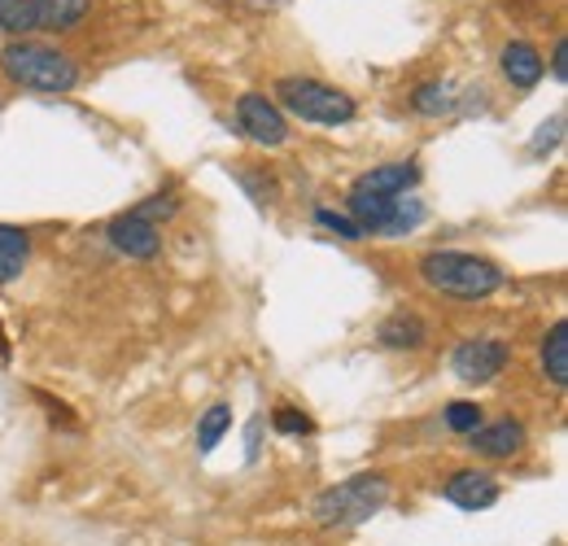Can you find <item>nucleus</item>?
<instances>
[{
    "mask_svg": "<svg viewBox=\"0 0 568 546\" xmlns=\"http://www.w3.org/2000/svg\"><path fill=\"white\" fill-rule=\"evenodd\" d=\"M389 477L381 473H358V477H346L328 489L315 494L311 503V516L320 529H355L363 520H372L385 503H389Z\"/></svg>",
    "mask_w": 568,
    "mask_h": 546,
    "instance_id": "1",
    "label": "nucleus"
},
{
    "mask_svg": "<svg viewBox=\"0 0 568 546\" xmlns=\"http://www.w3.org/2000/svg\"><path fill=\"white\" fill-rule=\"evenodd\" d=\"M0 70L9 83L31 88V92H71L79 83V67L62 49L49 44H31V40H13L0 49Z\"/></svg>",
    "mask_w": 568,
    "mask_h": 546,
    "instance_id": "2",
    "label": "nucleus"
},
{
    "mask_svg": "<svg viewBox=\"0 0 568 546\" xmlns=\"http://www.w3.org/2000/svg\"><path fill=\"white\" fill-rule=\"evenodd\" d=\"M420 275H425L428 289L446 293V297H490L498 284H503V272H498L490 259L481 254H464V250H433L420 259Z\"/></svg>",
    "mask_w": 568,
    "mask_h": 546,
    "instance_id": "3",
    "label": "nucleus"
},
{
    "mask_svg": "<svg viewBox=\"0 0 568 546\" xmlns=\"http://www.w3.org/2000/svg\"><path fill=\"white\" fill-rule=\"evenodd\" d=\"M276 101L302 123H324V128H342L358 114L355 97L324 83V79H306V74H284L276 83Z\"/></svg>",
    "mask_w": 568,
    "mask_h": 546,
    "instance_id": "4",
    "label": "nucleus"
},
{
    "mask_svg": "<svg viewBox=\"0 0 568 546\" xmlns=\"http://www.w3.org/2000/svg\"><path fill=\"white\" fill-rule=\"evenodd\" d=\"M236 128L254 140V144H267V149L284 144V136H288L284 110L276 101H267L263 92H245V97L236 101Z\"/></svg>",
    "mask_w": 568,
    "mask_h": 546,
    "instance_id": "5",
    "label": "nucleus"
},
{
    "mask_svg": "<svg viewBox=\"0 0 568 546\" xmlns=\"http://www.w3.org/2000/svg\"><path fill=\"white\" fill-rule=\"evenodd\" d=\"M507 358H511V350L495 337H477V342H464L455 350V358H450V367H455V376L464 381V385H486V381H495L498 372L507 367Z\"/></svg>",
    "mask_w": 568,
    "mask_h": 546,
    "instance_id": "6",
    "label": "nucleus"
},
{
    "mask_svg": "<svg viewBox=\"0 0 568 546\" xmlns=\"http://www.w3.org/2000/svg\"><path fill=\"white\" fill-rule=\"evenodd\" d=\"M110 245L119 250V254H128V259H158V250H162V228L158 223H149L144 214L136 210H128V214H119V219H110Z\"/></svg>",
    "mask_w": 568,
    "mask_h": 546,
    "instance_id": "7",
    "label": "nucleus"
},
{
    "mask_svg": "<svg viewBox=\"0 0 568 546\" xmlns=\"http://www.w3.org/2000/svg\"><path fill=\"white\" fill-rule=\"evenodd\" d=\"M498 481L490 473H481V468H459V473H450L446 485H442V498L446 503H455L459 512H486V507H495L498 503Z\"/></svg>",
    "mask_w": 568,
    "mask_h": 546,
    "instance_id": "8",
    "label": "nucleus"
},
{
    "mask_svg": "<svg viewBox=\"0 0 568 546\" xmlns=\"http://www.w3.org/2000/svg\"><path fill=\"white\" fill-rule=\"evenodd\" d=\"M468 451L481 459H511L525 451V424L520 419H495L468 433Z\"/></svg>",
    "mask_w": 568,
    "mask_h": 546,
    "instance_id": "9",
    "label": "nucleus"
},
{
    "mask_svg": "<svg viewBox=\"0 0 568 546\" xmlns=\"http://www.w3.org/2000/svg\"><path fill=\"white\" fill-rule=\"evenodd\" d=\"M420 184V166L407 158V162H389V166H376L367 175H358L355 189L363 193H381V198H407L412 189Z\"/></svg>",
    "mask_w": 568,
    "mask_h": 546,
    "instance_id": "10",
    "label": "nucleus"
},
{
    "mask_svg": "<svg viewBox=\"0 0 568 546\" xmlns=\"http://www.w3.org/2000/svg\"><path fill=\"white\" fill-rule=\"evenodd\" d=\"M394 210H398V198H381V193H363V189H351V219L363 236H385L389 223H394Z\"/></svg>",
    "mask_w": 568,
    "mask_h": 546,
    "instance_id": "11",
    "label": "nucleus"
},
{
    "mask_svg": "<svg viewBox=\"0 0 568 546\" xmlns=\"http://www.w3.org/2000/svg\"><path fill=\"white\" fill-rule=\"evenodd\" d=\"M542 70H547V62H542V53L534 49V44H525V40H511L507 49H503V74H507V83L511 88H538V79H542Z\"/></svg>",
    "mask_w": 568,
    "mask_h": 546,
    "instance_id": "12",
    "label": "nucleus"
},
{
    "mask_svg": "<svg viewBox=\"0 0 568 546\" xmlns=\"http://www.w3.org/2000/svg\"><path fill=\"white\" fill-rule=\"evenodd\" d=\"M31 263V232L18 223H0V289L13 284Z\"/></svg>",
    "mask_w": 568,
    "mask_h": 546,
    "instance_id": "13",
    "label": "nucleus"
},
{
    "mask_svg": "<svg viewBox=\"0 0 568 546\" xmlns=\"http://www.w3.org/2000/svg\"><path fill=\"white\" fill-rule=\"evenodd\" d=\"M376 337L385 350H420L428 337V324L420 315H412V311H398V315H389L381 328H376Z\"/></svg>",
    "mask_w": 568,
    "mask_h": 546,
    "instance_id": "14",
    "label": "nucleus"
},
{
    "mask_svg": "<svg viewBox=\"0 0 568 546\" xmlns=\"http://www.w3.org/2000/svg\"><path fill=\"white\" fill-rule=\"evenodd\" d=\"M92 0H36V27L44 31H74Z\"/></svg>",
    "mask_w": 568,
    "mask_h": 546,
    "instance_id": "15",
    "label": "nucleus"
},
{
    "mask_svg": "<svg viewBox=\"0 0 568 546\" xmlns=\"http://www.w3.org/2000/svg\"><path fill=\"white\" fill-rule=\"evenodd\" d=\"M542 372L551 385H568V324H551V333L542 337Z\"/></svg>",
    "mask_w": 568,
    "mask_h": 546,
    "instance_id": "16",
    "label": "nucleus"
},
{
    "mask_svg": "<svg viewBox=\"0 0 568 546\" xmlns=\"http://www.w3.org/2000/svg\"><path fill=\"white\" fill-rule=\"evenodd\" d=\"M227 428H232V407H227V403H214V407L197 419V451L211 455L214 446L227 437Z\"/></svg>",
    "mask_w": 568,
    "mask_h": 546,
    "instance_id": "17",
    "label": "nucleus"
},
{
    "mask_svg": "<svg viewBox=\"0 0 568 546\" xmlns=\"http://www.w3.org/2000/svg\"><path fill=\"white\" fill-rule=\"evenodd\" d=\"M412 105H416V114H428V119H437V114H446V110L455 105V92H450V83H442V79H428V83H420V88L412 92Z\"/></svg>",
    "mask_w": 568,
    "mask_h": 546,
    "instance_id": "18",
    "label": "nucleus"
},
{
    "mask_svg": "<svg viewBox=\"0 0 568 546\" xmlns=\"http://www.w3.org/2000/svg\"><path fill=\"white\" fill-rule=\"evenodd\" d=\"M0 27L9 36H31L36 27V0H0Z\"/></svg>",
    "mask_w": 568,
    "mask_h": 546,
    "instance_id": "19",
    "label": "nucleus"
},
{
    "mask_svg": "<svg viewBox=\"0 0 568 546\" xmlns=\"http://www.w3.org/2000/svg\"><path fill=\"white\" fill-rule=\"evenodd\" d=\"M272 428L284 433V437H311V433H315L311 415H306V411H297V407H288V403H281V407L272 411Z\"/></svg>",
    "mask_w": 568,
    "mask_h": 546,
    "instance_id": "20",
    "label": "nucleus"
},
{
    "mask_svg": "<svg viewBox=\"0 0 568 546\" xmlns=\"http://www.w3.org/2000/svg\"><path fill=\"white\" fill-rule=\"evenodd\" d=\"M481 424H486V415H481L477 403H450V407H446V428L459 433V437H468V433L481 428Z\"/></svg>",
    "mask_w": 568,
    "mask_h": 546,
    "instance_id": "21",
    "label": "nucleus"
},
{
    "mask_svg": "<svg viewBox=\"0 0 568 546\" xmlns=\"http://www.w3.org/2000/svg\"><path fill=\"white\" fill-rule=\"evenodd\" d=\"M315 223H320V228H328V232H333V236H342V241H363V232L355 228V219H351V214L315 210Z\"/></svg>",
    "mask_w": 568,
    "mask_h": 546,
    "instance_id": "22",
    "label": "nucleus"
},
{
    "mask_svg": "<svg viewBox=\"0 0 568 546\" xmlns=\"http://www.w3.org/2000/svg\"><path fill=\"white\" fill-rule=\"evenodd\" d=\"M132 210H136V214H144L149 223H158V228H162V219H171V214L180 210V202H175L171 193H158V198H149V202L132 205Z\"/></svg>",
    "mask_w": 568,
    "mask_h": 546,
    "instance_id": "23",
    "label": "nucleus"
},
{
    "mask_svg": "<svg viewBox=\"0 0 568 546\" xmlns=\"http://www.w3.org/2000/svg\"><path fill=\"white\" fill-rule=\"evenodd\" d=\"M560 136H565V114H556L551 123H542V132L534 136V153H542V149H556V144H560Z\"/></svg>",
    "mask_w": 568,
    "mask_h": 546,
    "instance_id": "24",
    "label": "nucleus"
},
{
    "mask_svg": "<svg viewBox=\"0 0 568 546\" xmlns=\"http://www.w3.org/2000/svg\"><path fill=\"white\" fill-rule=\"evenodd\" d=\"M241 184L254 193V202H272V198H276V180H263V175H241Z\"/></svg>",
    "mask_w": 568,
    "mask_h": 546,
    "instance_id": "25",
    "label": "nucleus"
},
{
    "mask_svg": "<svg viewBox=\"0 0 568 546\" xmlns=\"http://www.w3.org/2000/svg\"><path fill=\"white\" fill-rule=\"evenodd\" d=\"M551 70H556V79H560V83L568 79V44L565 40H560V44H556V53H551Z\"/></svg>",
    "mask_w": 568,
    "mask_h": 546,
    "instance_id": "26",
    "label": "nucleus"
},
{
    "mask_svg": "<svg viewBox=\"0 0 568 546\" xmlns=\"http://www.w3.org/2000/svg\"><path fill=\"white\" fill-rule=\"evenodd\" d=\"M258 442H263V419L250 424V459H258Z\"/></svg>",
    "mask_w": 568,
    "mask_h": 546,
    "instance_id": "27",
    "label": "nucleus"
},
{
    "mask_svg": "<svg viewBox=\"0 0 568 546\" xmlns=\"http://www.w3.org/2000/svg\"><path fill=\"white\" fill-rule=\"evenodd\" d=\"M0 354H9V342H4V328H0Z\"/></svg>",
    "mask_w": 568,
    "mask_h": 546,
    "instance_id": "28",
    "label": "nucleus"
}]
</instances>
